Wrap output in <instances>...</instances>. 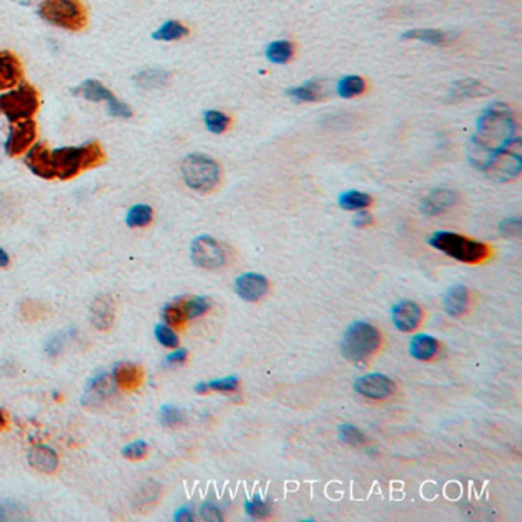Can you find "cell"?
Returning a JSON list of instances; mask_svg holds the SVG:
<instances>
[{"label":"cell","instance_id":"1","mask_svg":"<svg viewBox=\"0 0 522 522\" xmlns=\"http://www.w3.org/2000/svg\"><path fill=\"white\" fill-rule=\"evenodd\" d=\"M467 158L495 181H510L521 174L522 141L510 106L496 101L482 111L467 144Z\"/></svg>","mask_w":522,"mask_h":522},{"label":"cell","instance_id":"2","mask_svg":"<svg viewBox=\"0 0 522 522\" xmlns=\"http://www.w3.org/2000/svg\"><path fill=\"white\" fill-rule=\"evenodd\" d=\"M106 155L103 147L97 141L84 143L82 146L59 147L51 151L54 179L69 181L79 176L84 170L98 167L105 162Z\"/></svg>","mask_w":522,"mask_h":522},{"label":"cell","instance_id":"3","mask_svg":"<svg viewBox=\"0 0 522 522\" xmlns=\"http://www.w3.org/2000/svg\"><path fill=\"white\" fill-rule=\"evenodd\" d=\"M431 247L463 263H479L489 258V247L454 231H436L429 239Z\"/></svg>","mask_w":522,"mask_h":522},{"label":"cell","instance_id":"4","mask_svg":"<svg viewBox=\"0 0 522 522\" xmlns=\"http://www.w3.org/2000/svg\"><path fill=\"white\" fill-rule=\"evenodd\" d=\"M38 15L51 25L80 33L88 26V11L80 0H42Z\"/></svg>","mask_w":522,"mask_h":522},{"label":"cell","instance_id":"5","mask_svg":"<svg viewBox=\"0 0 522 522\" xmlns=\"http://www.w3.org/2000/svg\"><path fill=\"white\" fill-rule=\"evenodd\" d=\"M181 174L185 185L189 189L208 193L216 189L221 181V167L206 153H190L183 160Z\"/></svg>","mask_w":522,"mask_h":522},{"label":"cell","instance_id":"6","mask_svg":"<svg viewBox=\"0 0 522 522\" xmlns=\"http://www.w3.org/2000/svg\"><path fill=\"white\" fill-rule=\"evenodd\" d=\"M40 109L38 91L29 83H22L11 91L0 93V114L10 123L34 118Z\"/></svg>","mask_w":522,"mask_h":522},{"label":"cell","instance_id":"7","mask_svg":"<svg viewBox=\"0 0 522 522\" xmlns=\"http://www.w3.org/2000/svg\"><path fill=\"white\" fill-rule=\"evenodd\" d=\"M380 344L381 337L376 326L358 321L349 325L344 339H341L340 349L346 360L363 362L374 353H377Z\"/></svg>","mask_w":522,"mask_h":522},{"label":"cell","instance_id":"8","mask_svg":"<svg viewBox=\"0 0 522 522\" xmlns=\"http://www.w3.org/2000/svg\"><path fill=\"white\" fill-rule=\"evenodd\" d=\"M74 95L82 97L88 101H106L107 114L115 118H130L134 112L129 107V105L124 103L120 98H116L112 91H109L103 83L98 80H84L80 83L74 91Z\"/></svg>","mask_w":522,"mask_h":522},{"label":"cell","instance_id":"9","mask_svg":"<svg viewBox=\"0 0 522 522\" xmlns=\"http://www.w3.org/2000/svg\"><path fill=\"white\" fill-rule=\"evenodd\" d=\"M190 256L193 263L204 270H217L225 263V252L212 236L202 235L192 243Z\"/></svg>","mask_w":522,"mask_h":522},{"label":"cell","instance_id":"10","mask_svg":"<svg viewBox=\"0 0 522 522\" xmlns=\"http://www.w3.org/2000/svg\"><path fill=\"white\" fill-rule=\"evenodd\" d=\"M37 139V123L31 120H23L11 123V129L8 132L5 141V152L8 157H20L26 153L31 146Z\"/></svg>","mask_w":522,"mask_h":522},{"label":"cell","instance_id":"11","mask_svg":"<svg viewBox=\"0 0 522 522\" xmlns=\"http://www.w3.org/2000/svg\"><path fill=\"white\" fill-rule=\"evenodd\" d=\"M354 387L360 395L376 401L389 399L397 389L394 381L383 374H368V376L357 378Z\"/></svg>","mask_w":522,"mask_h":522},{"label":"cell","instance_id":"12","mask_svg":"<svg viewBox=\"0 0 522 522\" xmlns=\"http://www.w3.org/2000/svg\"><path fill=\"white\" fill-rule=\"evenodd\" d=\"M392 323L401 332L415 331L423 318V311L412 300H401L392 307Z\"/></svg>","mask_w":522,"mask_h":522},{"label":"cell","instance_id":"13","mask_svg":"<svg viewBox=\"0 0 522 522\" xmlns=\"http://www.w3.org/2000/svg\"><path fill=\"white\" fill-rule=\"evenodd\" d=\"M25 164L36 176L42 179H54L51 149L46 143H34L25 155Z\"/></svg>","mask_w":522,"mask_h":522},{"label":"cell","instance_id":"14","mask_svg":"<svg viewBox=\"0 0 522 522\" xmlns=\"http://www.w3.org/2000/svg\"><path fill=\"white\" fill-rule=\"evenodd\" d=\"M235 290L240 299L258 302L268 293V280L258 272H244L235 280Z\"/></svg>","mask_w":522,"mask_h":522},{"label":"cell","instance_id":"15","mask_svg":"<svg viewBox=\"0 0 522 522\" xmlns=\"http://www.w3.org/2000/svg\"><path fill=\"white\" fill-rule=\"evenodd\" d=\"M112 380L115 386H118L121 391L132 392L143 386L144 372L141 366L132 362H121L114 366Z\"/></svg>","mask_w":522,"mask_h":522},{"label":"cell","instance_id":"16","mask_svg":"<svg viewBox=\"0 0 522 522\" xmlns=\"http://www.w3.org/2000/svg\"><path fill=\"white\" fill-rule=\"evenodd\" d=\"M23 80L22 61L10 51L0 52V92L13 89Z\"/></svg>","mask_w":522,"mask_h":522},{"label":"cell","instance_id":"17","mask_svg":"<svg viewBox=\"0 0 522 522\" xmlns=\"http://www.w3.org/2000/svg\"><path fill=\"white\" fill-rule=\"evenodd\" d=\"M114 380L107 374H98L88 381L86 391L83 394L82 403L84 406H100L106 399L114 394Z\"/></svg>","mask_w":522,"mask_h":522},{"label":"cell","instance_id":"18","mask_svg":"<svg viewBox=\"0 0 522 522\" xmlns=\"http://www.w3.org/2000/svg\"><path fill=\"white\" fill-rule=\"evenodd\" d=\"M28 464L37 472L45 475H54L59 470V455L57 452L51 449L49 446L38 444V446L29 449Z\"/></svg>","mask_w":522,"mask_h":522},{"label":"cell","instance_id":"19","mask_svg":"<svg viewBox=\"0 0 522 522\" xmlns=\"http://www.w3.org/2000/svg\"><path fill=\"white\" fill-rule=\"evenodd\" d=\"M115 321L114 300L107 295H98L91 305V322L98 331H109Z\"/></svg>","mask_w":522,"mask_h":522},{"label":"cell","instance_id":"20","mask_svg":"<svg viewBox=\"0 0 522 522\" xmlns=\"http://www.w3.org/2000/svg\"><path fill=\"white\" fill-rule=\"evenodd\" d=\"M470 307V294L464 285L450 286L444 295V308L452 317L464 316Z\"/></svg>","mask_w":522,"mask_h":522},{"label":"cell","instance_id":"21","mask_svg":"<svg viewBox=\"0 0 522 522\" xmlns=\"http://www.w3.org/2000/svg\"><path fill=\"white\" fill-rule=\"evenodd\" d=\"M458 201V194L449 189H438L429 193V197L424 198L422 204V212L426 215H438L444 210L455 206Z\"/></svg>","mask_w":522,"mask_h":522},{"label":"cell","instance_id":"22","mask_svg":"<svg viewBox=\"0 0 522 522\" xmlns=\"http://www.w3.org/2000/svg\"><path fill=\"white\" fill-rule=\"evenodd\" d=\"M286 95L298 103H314L326 95V91L321 80H309L299 86L290 88L286 91Z\"/></svg>","mask_w":522,"mask_h":522},{"label":"cell","instance_id":"23","mask_svg":"<svg viewBox=\"0 0 522 522\" xmlns=\"http://www.w3.org/2000/svg\"><path fill=\"white\" fill-rule=\"evenodd\" d=\"M436 351H438V341L435 337L427 336V334H417L410 340L409 353L415 360H431L436 355Z\"/></svg>","mask_w":522,"mask_h":522},{"label":"cell","instance_id":"24","mask_svg":"<svg viewBox=\"0 0 522 522\" xmlns=\"http://www.w3.org/2000/svg\"><path fill=\"white\" fill-rule=\"evenodd\" d=\"M401 37L404 40H417V42H423L427 45H433V46H440L450 42L452 36L446 31L441 29H432V28H418V29H409L406 33H403Z\"/></svg>","mask_w":522,"mask_h":522},{"label":"cell","instance_id":"25","mask_svg":"<svg viewBox=\"0 0 522 522\" xmlns=\"http://www.w3.org/2000/svg\"><path fill=\"white\" fill-rule=\"evenodd\" d=\"M169 77L170 74L164 71V69L149 68V69H144V71L141 72H138L134 77V82L137 86L141 89H157V88L164 86L169 80Z\"/></svg>","mask_w":522,"mask_h":522},{"label":"cell","instance_id":"26","mask_svg":"<svg viewBox=\"0 0 522 522\" xmlns=\"http://www.w3.org/2000/svg\"><path fill=\"white\" fill-rule=\"evenodd\" d=\"M189 28L178 20H167L153 31L152 38L157 42H175L189 36Z\"/></svg>","mask_w":522,"mask_h":522},{"label":"cell","instance_id":"27","mask_svg":"<svg viewBox=\"0 0 522 522\" xmlns=\"http://www.w3.org/2000/svg\"><path fill=\"white\" fill-rule=\"evenodd\" d=\"M489 93V89L481 82L467 79L463 82H456L455 86L450 89V100H464V98H477Z\"/></svg>","mask_w":522,"mask_h":522},{"label":"cell","instance_id":"28","mask_svg":"<svg viewBox=\"0 0 522 522\" xmlns=\"http://www.w3.org/2000/svg\"><path fill=\"white\" fill-rule=\"evenodd\" d=\"M294 56V45L290 40H275L265 49V57L275 65H285Z\"/></svg>","mask_w":522,"mask_h":522},{"label":"cell","instance_id":"29","mask_svg":"<svg viewBox=\"0 0 522 522\" xmlns=\"http://www.w3.org/2000/svg\"><path fill=\"white\" fill-rule=\"evenodd\" d=\"M372 204V198L368 193L358 190H348L339 197V206L348 210V212H357V210L368 208Z\"/></svg>","mask_w":522,"mask_h":522},{"label":"cell","instance_id":"30","mask_svg":"<svg viewBox=\"0 0 522 522\" xmlns=\"http://www.w3.org/2000/svg\"><path fill=\"white\" fill-rule=\"evenodd\" d=\"M153 220V208L147 204H137L129 208L126 215V222L128 227L130 229H143L147 227Z\"/></svg>","mask_w":522,"mask_h":522},{"label":"cell","instance_id":"31","mask_svg":"<svg viewBox=\"0 0 522 522\" xmlns=\"http://www.w3.org/2000/svg\"><path fill=\"white\" fill-rule=\"evenodd\" d=\"M366 89V83L360 75H345L337 83V95L341 98H354L362 95Z\"/></svg>","mask_w":522,"mask_h":522},{"label":"cell","instance_id":"32","mask_svg":"<svg viewBox=\"0 0 522 522\" xmlns=\"http://www.w3.org/2000/svg\"><path fill=\"white\" fill-rule=\"evenodd\" d=\"M181 302V307L184 309V314L187 321H192V318L201 317L202 314H206L210 309V302L202 298V295H193V298H181L179 299Z\"/></svg>","mask_w":522,"mask_h":522},{"label":"cell","instance_id":"33","mask_svg":"<svg viewBox=\"0 0 522 522\" xmlns=\"http://www.w3.org/2000/svg\"><path fill=\"white\" fill-rule=\"evenodd\" d=\"M204 124L208 132L221 135L230 126V116L221 111H216V109H210L204 112Z\"/></svg>","mask_w":522,"mask_h":522},{"label":"cell","instance_id":"34","mask_svg":"<svg viewBox=\"0 0 522 522\" xmlns=\"http://www.w3.org/2000/svg\"><path fill=\"white\" fill-rule=\"evenodd\" d=\"M162 318H164L166 325H169L170 328H183L187 322V318H185L184 309L181 307V302H179V299L167 303L164 309H162Z\"/></svg>","mask_w":522,"mask_h":522},{"label":"cell","instance_id":"35","mask_svg":"<svg viewBox=\"0 0 522 522\" xmlns=\"http://www.w3.org/2000/svg\"><path fill=\"white\" fill-rule=\"evenodd\" d=\"M160 422L161 424L167 427V429H175L184 423V415L176 406L172 404H164L160 410Z\"/></svg>","mask_w":522,"mask_h":522},{"label":"cell","instance_id":"36","mask_svg":"<svg viewBox=\"0 0 522 522\" xmlns=\"http://www.w3.org/2000/svg\"><path fill=\"white\" fill-rule=\"evenodd\" d=\"M155 339L158 340V344L166 346V348H178L179 346V337L176 336V332L174 328H170L169 325L160 323L155 326Z\"/></svg>","mask_w":522,"mask_h":522},{"label":"cell","instance_id":"37","mask_svg":"<svg viewBox=\"0 0 522 522\" xmlns=\"http://www.w3.org/2000/svg\"><path fill=\"white\" fill-rule=\"evenodd\" d=\"M339 438L351 446H362L364 443V435L353 424H341L339 427Z\"/></svg>","mask_w":522,"mask_h":522},{"label":"cell","instance_id":"38","mask_svg":"<svg viewBox=\"0 0 522 522\" xmlns=\"http://www.w3.org/2000/svg\"><path fill=\"white\" fill-rule=\"evenodd\" d=\"M20 311L22 314L25 318H28L29 322H37V321H42V318L46 316V308H43L42 303H38L36 300H26L22 303L20 307Z\"/></svg>","mask_w":522,"mask_h":522},{"label":"cell","instance_id":"39","mask_svg":"<svg viewBox=\"0 0 522 522\" xmlns=\"http://www.w3.org/2000/svg\"><path fill=\"white\" fill-rule=\"evenodd\" d=\"M147 452H149V447H147L146 441L138 440L124 446L121 454L126 459H130V461H139V459H144L147 456Z\"/></svg>","mask_w":522,"mask_h":522},{"label":"cell","instance_id":"40","mask_svg":"<svg viewBox=\"0 0 522 522\" xmlns=\"http://www.w3.org/2000/svg\"><path fill=\"white\" fill-rule=\"evenodd\" d=\"M69 340V332L68 331H60L57 334L46 341L45 345V353L49 357H56L59 355L61 351H63V346L66 345V341Z\"/></svg>","mask_w":522,"mask_h":522},{"label":"cell","instance_id":"41","mask_svg":"<svg viewBox=\"0 0 522 522\" xmlns=\"http://www.w3.org/2000/svg\"><path fill=\"white\" fill-rule=\"evenodd\" d=\"M208 391H216V392H235L239 387V380L235 376H229L220 380H213L207 383Z\"/></svg>","mask_w":522,"mask_h":522},{"label":"cell","instance_id":"42","mask_svg":"<svg viewBox=\"0 0 522 522\" xmlns=\"http://www.w3.org/2000/svg\"><path fill=\"white\" fill-rule=\"evenodd\" d=\"M245 512L252 518H265L270 512V505L262 501L259 495H254L252 501L245 502Z\"/></svg>","mask_w":522,"mask_h":522},{"label":"cell","instance_id":"43","mask_svg":"<svg viewBox=\"0 0 522 522\" xmlns=\"http://www.w3.org/2000/svg\"><path fill=\"white\" fill-rule=\"evenodd\" d=\"M521 229H522V222L519 217H510V220H505L501 222L500 230L502 235L505 236H519L521 235Z\"/></svg>","mask_w":522,"mask_h":522},{"label":"cell","instance_id":"44","mask_svg":"<svg viewBox=\"0 0 522 522\" xmlns=\"http://www.w3.org/2000/svg\"><path fill=\"white\" fill-rule=\"evenodd\" d=\"M201 516L204 521H222V513L213 502H206L202 505Z\"/></svg>","mask_w":522,"mask_h":522},{"label":"cell","instance_id":"45","mask_svg":"<svg viewBox=\"0 0 522 522\" xmlns=\"http://www.w3.org/2000/svg\"><path fill=\"white\" fill-rule=\"evenodd\" d=\"M372 222H374V217H372V215L366 208L357 210V213L353 217V225H354V227H357V229L369 227V225Z\"/></svg>","mask_w":522,"mask_h":522},{"label":"cell","instance_id":"46","mask_svg":"<svg viewBox=\"0 0 522 522\" xmlns=\"http://www.w3.org/2000/svg\"><path fill=\"white\" fill-rule=\"evenodd\" d=\"M187 360V351L185 349H176L172 354H169L166 362L169 364H183Z\"/></svg>","mask_w":522,"mask_h":522},{"label":"cell","instance_id":"47","mask_svg":"<svg viewBox=\"0 0 522 522\" xmlns=\"http://www.w3.org/2000/svg\"><path fill=\"white\" fill-rule=\"evenodd\" d=\"M175 521H193V510L189 505H184L175 513Z\"/></svg>","mask_w":522,"mask_h":522},{"label":"cell","instance_id":"48","mask_svg":"<svg viewBox=\"0 0 522 522\" xmlns=\"http://www.w3.org/2000/svg\"><path fill=\"white\" fill-rule=\"evenodd\" d=\"M10 265V256L0 247V268H6Z\"/></svg>","mask_w":522,"mask_h":522},{"label":"cell","instance_id":"49","mask_svg":"<svg viewBox=\"0 0 522 522\" xmlns=\"http://www.w3.org/2000/svg\"><path fill=\"white\" fill-rule=\"evenodd\" d=\"M194 392L199 394V395H204L208 392V387H207V383H204V381H199L198 385H194Z\"/></svg>","mask_w":522,"mask_h":522},{"label":"cell","instance_id":"50","mask_svg":"<svg viewBox=\"0 0 522 522\" xmlns=\"http://www.w3.org/2000/svg\"><path fill=\"white\" fill-rule=\"evenodd\" d=\"M6 427H8V418H6L5 410L0 408V432L5 431Z\"/></svg>","mask_w":522,"mask_h":522},{"label":"cell","instance_id":"51","mask_svg":"<svg viewBox=\"0 0 522 522\" xmlns=\"http://www.w3.org/2000/svg\"><path fill=\"white\" fill-rule=\"evenodd\" d=\"M13 2L19 3V5H23V6H28V5H31V2H33V0H13Z\"/></svg>","mask_w":522,"mask_h":522},{"label":"cell","instance_id":"52","mask_svg":"<svg viewBox=\"0 0 522 522\" xmlns=\"http://www.w3.org/2000/svg\"><path fill=\"white\" fill-rule=\"evenodd\" d=\"M5 516H6V510H5V507H3V505H2V504H0V521H2V519H5Z\"/></svg>","mask_w":522,"mask_h":522}]
</instances>
